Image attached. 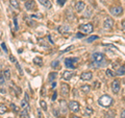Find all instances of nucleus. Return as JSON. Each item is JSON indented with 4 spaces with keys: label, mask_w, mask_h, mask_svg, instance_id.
I'll list each match as a JSON object with an SVG mask.
<instances>
[{
    "label": "nucleus",
    "mask_w": 125,
    "mask_h": 118,
    "mask_svg": "<svg viewBox=\"0 0 125 118\" xmlns=\"http://www.w3.org/2000/svg\"><path fill=\"white\" fill-rule=\"evenodd\" d=\"M80 90H81V92H83V93H89L90 91H91V86L90 85H83V86L80 87Z\"/></svg>",
    "instance_id": "nucleus-15"
},
{
    "label": "nucleus",
    "mask_w": 125,
    "mask_h": 118,
    "mask_svg": "<svg viewBox=\"0 0 125 118\" xmlns=\"http://www.w3.org/2000/svg\"><path fill=\"white\" fill-rule=\"evenodd\" d=\"M91 15H92V10L89 9L87 13L84 14V18H90V16H91Z\"/></svg>",
    "instance_id": "nucleus-30"
},
{
    "label": "nucleus",
    "mask_w": 125,
    "mask_h": 118,
    "mask_svg": "<svg viewBox=\"0 0 125 118\" xmlns=\"http://www.w3.org/2000/svg\"><path fill=\"white\" fill-rule=\"evenodd\" d=\"M73 75H74V73L72 71H69V70H66V71L62 72V78L65 81H70L73 77Z\"/></svg>",
    "instance_id": "nucleus-12"
},
{
    "label": "nucleus",
    "mask_w": 125,
    "mask_h": 118,
    "mask_svg": "<svg viewBox=\"0 0 125 118\" xmlns=\"http://www.w3.org/2000/svg\"><path fill=\"white\" fill-rule=\"evenodd\" d=\"M93 77V73L91 71H84L80 74V78L83 81H91Z\"/></svg>",
    "instance_id": "nucleus-8"
},
{
    "label": "nucleus",
    "mask_w": 125,
    "mask_h": 118,
    "mask_svg": "<svg viewBox=\"0 0 125 118\" xmlns=\"http://www.w3.org/2000/svg\"><path fill=\"white\" fill-rule=\"evenodd\" d=\"M40 106H41V108L44 110V111H47V104H46V101L45 100H40Z\"/></svg>",
    "instance_id": "nucleus-22"
},
{
    "label": "nucleus",
    "mask_w": 125,
    "mask_h": 118,
    "mask_svg": "<svg viewBox=\"0 0 125 118\" xmlns=\"http://www.w3.org/2000/svg\"><path fill=\"white\" fill-rule=\"evenodd\" d=\"M3 75H4V78L6 81H9V80H10V71L9 69H5L4 70V72H3Z\"/></svg>",
    "instance_id": "nucleus-21"
},
{
    "label": "nucleus",
    "mask_w": 125,
    "mask_h": 118,
    "mask_svg": "<svg viewBox=\"0 0 125 118\" xmlns=\"http://www.w3.org/2000/svg\"><path fill=\"white\" fill-rule=\"evenodd\" d=\"M65 2H66V0H57V3L60 4L61 6H62L65 4Z\"/></svg>",
    "instance_id": "nucleus-33"
},
{
    "label": "nucleus",
    "mask_w": 125,
    "mask_h": 118,
    "mask_svg": "<svg viewBox=\"0 0 125 118\" xmlns=\"http://www.w3.org/2000/svg\"><path fill=\"white\" fill-rule=\"evenodd\" d=\"M106 74H107L108 76H116V74H115L114 72H113L112 70H109V69H107V70H106Z\"/></svg>",
    "instance_id": "nucleus-31"
},
{
    "label": "nucleus",
    "mask_w": 125,
    "mask_h": 118,
    "mask_svg": "<svg viewBox=\"0 0 125 118\" xmlns=\"http://www.w3.org/2000/svg\"><path fill=\"white\" fill-rule=\"evenodd\" d=\"M14 23H15V29L18 30L19 29V25H18V20H17V17L14 18Z\"/></svg>",
    "instance_id": "nucleus-29"
},
{
    "label": "nucleus",
    "mask_w": 125,
    "mask_h": 118,
    "mask_svg": "<svg viewBox=\"0 0 125 118\" xmlns=\"http://www.w3.org/2000/svg\"><path fill=\"white\" fill-rule=\"evenodd\" d=\"M4 84H5V78L3 73H1L0 74V86H4Z\"/></svg>",
    "instance_id": "nucleus-24"
},
{
    "label": "nucleus",
    "mask_w": 125,
    "mask_h": 118,
    "mask_svg": "<svg viewBox=\"0 0 125 118\" xmlns=\"http://www.w3.org/2000/svg\"><path fill=\"white\" fill-rule=\"evenodd\" d=\"M56 97H57V93H56V92H54L53 96H52V100H55V99H56Z\"/></svg>",
    "instance_id": "nucleus-37"
},
{
    "label": "nucleus",
    "mask_w": 125,
    "mask_h": 118,
    "mask_svg": "<svg viewBox=\"0 0 125 118\" xmlns=\"http://www.w3.org/2000/svg\"><path fill=\"white\" fill-rule=\"evenodd\" d=\"M92 114H93V110H92L91 108H87V109H85V111H84V115L90 116V115H92Z\"/></svg>",
    "instance_id": "nucleus-26"
},
{
    "label": "nucleus",
    "mask_w": 125,
    "mask_h": 118,
    "mask_svg": "<svg viewBox=\"0 0 125 118\" xmlns=\"http://www.w3.org/2000/svg\"><path fill=\"white\" fill-rule=\"evenodd\" d=\"M113 26H114V20H113L111 17H107L103 22V28L111 30L113 28Z\"/></svg>",
    "instance_id": "nucleus-4"
},
{
    "label": "nucleus",
    "mask_w": 125,
    "mask_h": 118,
    "mask_svg": "<svg viewBox=\"0 0 125 118\" xmlns=\"http://www.w3.org/2000/svg\"><path fill=\"white\" fill-rule=\"evenodd\" d=\"M51 67H53V68H60V63H58V61H53L51 63Z\"/></svg>",
    "instance_id": "nucleus-28"
},
{
    "label": "nucleus",
    "mask_w": 125,
    "mask_h": 118,
    "mask_svg": "<svg viewBox=\"0 0 125 118\" xmlns=\"http://www.w3.org/2000/svg\"><path fill=\"white\" fill-rule=\"evenodd\" d=\"M124 100H125V96H124Z\"/></svg>",
    "instance_id": "nucleus-43"
},
{
    "label": "nucleus",
    "mask_w": 125,
    "mask_h": 118,
    "mask_svg": "<svg viewBox=\"0 0 125 118\" xmlns=\"http://www.w3.org/2000/svg\"><path fill=\"white\" fill-rule=\"evenodd\" d=\"M98 104L103 108H108L113 105V98L109 95H106V94H105V95H102V96L99 97Z\"/></svg>",
    "instance_id": "nucleus-1"
},
{
    "label": "nucleus",
    "mask_w": 125,
    "mask_h": 118,
    "mask_svg": "<svg viewBox=\"0 0 125 118\" xmlns=\"http://www.w3.org/2000/svg\"><path fill=\"white\" fill-rule=\"evenodd\" d=\"M69 92H70V88L67 84H62V87H61V93L62 96H68L69 95Z\"/></svg>",
    "instance_id": "nucleus-10"
},
{
    "label": "nucleus",
    "mask_w": 125,
    "mask_h": 118,
    "mask_svg": "<svg viewBox=\"0 0 125 118\" xmlns=\"http://www.w3.org/2000/svg\"><path fill=\"white\" fill-rule=\"evenodd\" d=\"M109 12H111V14L113 16H120L123 13V9L121 6H116V7H112Z\"/></svg>",
    "instance_id": "nucleus-7"
},
{
    "label": "nucleus",
    "mask_w": 125,
    "mask_h": 118,
    "mask_svg": "<svg viewBox=\"0 0 125 118\" xmlns=\"http://www.w3.org/2000/svg\"><path fill=\"white\" fill-rule=\"evenodd\" d=\"M56 76H57V72H51V73H49L48 80L50 82H54V80L56 78Z\"/></svg>",
    "instance_id": "nucleus-20"
},
{
    "label": "nucleus",
    "mask_w": 125,
    "mask_h": 118,
    "mask_svg": "<svg viewBox=\"0 0 125 118\" xmlns=\"http://www.w3.org/2000/svg\"><path fill=\"white\" fill-rule=\"evenodd\" d=\"M79 30L84 34H91V33H93L94 27L91 23H85V24H81L79 26Z\"/></svg>",
    "instance_id": "nucleus-2"
},
{
    "label": "nucleus",
    "mask_w": 125,
    "mask_h": 118,
    "mask_svg": "<svg viewBox=\"0 0 125 118\" xmlns=\"http://www.w3.org/2000/svg\"><path fill=\"white\" fill-rule=\"evenodd\" d=\"M69 109L71 110V112L73 113H77V112H79V104L77 103L76 100H72V101H70L69 103Z\"/></svg>",
    "instance_id": "nucleus-5"
},
{
    "label": "nucleus",
    "mask_w": 125,
    "mask_h": 118,
    "mask_svg": "<svg viewBox=\"0 0 125 118\" xmlns=\"http://www.w3.org/2000/svg\"><path fill=\"white\" fill-rule=\"evenodd\" d=\"M10 108L13 109V111H14L15 113H19V112H20V108L17 107V106H16L15 104H11V105H10Z\"/></svg>",
    "instance_id": "nucleus-23"
},
{
    "label": "nucleus",
    "mask_w": 125,
    "mask_h": 118,
    "mask_svg": "<svg viewBox=\"0 0 125 118\" xmlns=\"http://www.w3.org/2000/svg\"><path fill=\"white\" fill-rule=\"evenodd\" d=\"M51 87H52V88H55V87H56V83H55V82H52Z\"/></svg>",
    "instance_id": "nucleus-41"
},
{
    "label": "nucleus",
    "mask_w": 125,
    "mask_h": 118,
    "mask_svg": "<svg viewBox=\"0 0 125 118\" xmlns=\"http://www.w3.org/2000/svg\"><path fill=\"white\" fill-rule=\"evenodd\" d=\"M85 9V3L83 1H78L76 3V5H75V10L77 13H81L83 10Z\"/></svg>",
    "instance_id": "nucleus-11"
},
{
    "label": "nucleus",
    "mask_w": 125,
    "mask_h": 118,
    "mask_svg": "<svg viewBox=\"0 0 125 118\" xmlns=\"http://www.w3.org/2000/svg\"><path fill=\"white\" fill-rule=\"evenodd\" d=\"M76 37H77V38H83V34H79V33H78V34L76 35Z\"/></svg>",
    "instance_id": "nucleus-40"
},
{
    "label": "nucleus",
    "mask_w": 125,
    "mask_h": 118,
    "mask_svg": "<svg viewBox=\"0 0 125 118\" xmlns=\"http://www.w3.org/2000/svg\"><path fill=\"white\" fill-rule=\"evenodd\" d=\"M39 2H40L43 6H45L46 9H51V6H52L51 2H50L49 0H39Z\"/></svg>",
    "instance_id": "nucleus-14"
},
{
    "label": "nucleus",
    "mask_w": 125,
    "mask_h": 118,
    "mask_svg": "<svg viewBox=\"0 0 125 118\" xmlns=\"http://www.w3.org/2000/svg\"><path fill=\"white\" fill-rule=\"evenodd\" d=\"M7 111H9V109H7L6 106H4L3 104H0V115H3V114H5Z\"/></svg>",
    "instance_id": "nucleus-17"
},
{
    "label": "nucleus",
    "mask_w": 125,
    "mask_h": 118,
    "mask_svg": "<svg viewBox=\"0 0 125 118\" xmlns=\"http://www.w3.org/2000/svg\"><path fill=\"white\" fill-rule=\"evenodd\" d=\"M113 66H114L113 68H115V69H118L119 67H120V66H118V64H117V63H114V64H113Z\"/></svg>",
    "instance_id": "nucleus-38"
},
{
    "label": "nucleus",
    "mask_w": 125,
    "mask_h": 118,
    "mask_svg": "<svg viewBox=\"0 0 125 118\" xmlns=\"http://www.w3.org/2000/svg\"><path fill=\"white\" fill-rule=\"evenodd\" d=\"M72 118H80V117H79V116H76V115H74Z\"/></svg>",
    "instance_id": "nucleus-42"
},
{
    "label": "nucleus",
    "mask_w": 125,
    "mask_h": 118,
    "mask_svg": "<svg viewBox=\"0 0 125 118\" xmlns=\"http://www.w3.org/2000/svg\"><path fill=\"white\" fill-rule=\"evenodd\" d=\"M97 39H98V37H97V36H92V37H90V38L87 39V42H88V43H92L93 41L97 40Z\"/></svg>",
    "instance_id": "nucleus-27"
},
{
    "label": "nucleus",
    "mask_w": 125,
    "mask_h": 118,
    "mask_svg": "<svg viewBox=\"0 0 125 118\" xmlns=\"http://www.w3.org/2000/svg\"><path fill=\"white\" fill-rule=\"evenodd\" d=\"M58 31L60 34H67L70 31V26L69 25H61L58 26Z\"/></svg>",
    "instance_id": "nucleus-13"
},
{
    "label": "nucleus",
    "mask_w": 125,
    "mask_h": 118,
    "mask_svg": "<svg viewBox=\"0 0 125 118\" xmlns=\"http://www.w3.org/2000/svg\"><path fill=\"white\" fill-rule=\"evenodd\" d=\"M78 62V59L76 58H69V59H66V61H65V65L66 67H68V68H71V69H75L76 68V66L75 64Z\"/></svg>",
    "instance_id": "nucleus-3"
},
{
    "label": "nucleus",
    "mask_w": 125,
    "mask_h": 118,
    "mask_svg": "<svg viewBox=\"0 0 125 118\" xmlns=\"http://www.w3.org/2000/svg\"><path fill=\"white\" fill-rule=\"evenodd\" d=\"M121 118H125V109L121 111Z\"/></svg>",
    "instance_id": "nucleus-35"
},
{
    "label": "nucleus",
    "mask_w": 125,
    "mask_h": 118,
    "mask_svg": "<svg viewBox=\"0 0 125 118\" xmlns=\"http://www.w3.org/2000/svg\"><path fill=\"white\" fill-rule=\"evenodd\" d=\"M120 88H121V86H120V81L119 80H115L114 82L112 83V90H113V92H114L115 94L119 93Z\"/></svg>",
    "instance_id": "nucleus-6"
},
{
    "label": "nucleus",
    "mask_w": 125,
    "mask_h": 118,
    "mask_svg": "<svg viewBox=\"0 0 125 118\" xmlns=\"http://www.w3.org/2000/svg\"><path fill=\"white\" fill-rule=\"evenodd\" d=\"M1 47H2L3 49H4V52H7V51H9V50H7V47H6V45L4 44V43H2V44H1Z\"/></svg>",
    "instance_id": "nucleus-34"
},
{
    "label": "nucleus",
    "mask_w": 125,
    "mask_h": 118,
    "mask_svg": "<svg viewBox=\"0 0 125 118\" xmlns=\"http://www.w3.org/2000/svg\"><path fill=\"white\" fill-rule=\"evenodd\" d=\"M33 63L36 65H38V66H42L43 65V60H42V58L41 57H36L33 59Z\"/></svg>",
    "instance_id": "nucleus-18"
},
{
    "label": "nucleus",
    "mask_w": 125,
    "mask_h": 118,
    "mask_svg": "<svg viewBox=\"0 0 125 118\" xmlns=\"http://www.w3.org/2000/svg\"><path fill=\"white\" fill-rule=\"evenodd\" d=\"M0 51H1V50H0Z\"/></svg>",
    "instance_id": "nucleus-45"
},
{
    "label": "nucleus",
    "mask_w": 125,
    "mask_h": 118,
    "mask_svg": "<svg viewBox=\"0 0 125 118\" xmlns=\"http://www.w3.org/2000/svg\"><path fill=\"white\" fill-rule=\"evenodd\" d=\"M124 74H125V67L120 66L116 71V75H124Z\"/></svg>",
    "instance_id": "nucleus-16"
},
{
    "label": "nucleus",
    "mask_w": 125,
    "mask_h": 118,
    "mask_svg": "<svg viewBox=\"0 0 125 118\" xmlns=\"http://www.w3.org/2000/svg\"><path fill=\"white\" fill-rule=\"evenodd\" d=\"M115 115H116V113H115V111H109V112H107L106 113V116H107V118H114L115 117Z\"/></svg>",
    "instance_id": "nucleus-25"
},
{
    "label": "nucleus",
    "mask_w": 125,
    "mask_h": 118,
    "mask_svg": "<svg viewBox=\"0 0 125 118\" xmlns=\"http://www.w3.org/2000/svg\"><path fill=\"white\" fill-rule=\"evenodd\" d=\"M22 1H24V0H22Z\"/></svg>",
    "instance_id": "nucleus-44"
},
{
    "label": "nucleus",
    "mask_w": 125,
    "mask_h": 118,
    "mask_svg": "<svg viewBox=\"0 0 125 118\" xmlns=\"http://www.w3.org/2000/svg\"><path fill=\"white\" fill-rule=\"evenodd\" d=\"M121 25H122V29L124 30V33H125V20L122 21V23H121Z\"/></svg>",
    "instance_id": "nucleus-36"
},
{
    "label": "nucleus",
    "mask_w": 125,
    "mask_h": 118,
    "mask_svg": "<svg viewBox=\"0 0 125 118\" xmlns=\"http://www.w3.org/2000/svg\"><path fill=\"white\" fill-rule=\"evenodd\" d=\"M10 5L13 6V9H19V2H18V0H10Z\"/></svg>",
    "instance_id": "nucleus-19"
},
{
    "label": "nucleus",
    "mask_w": 125,
    "mask_h": 118,
    "mask_svg": "<svg viewBox=\"0 0 125 118\" xmlns=\"http://www.w3.org/2000/svg\"><path fill=\"white\" fill-rule=\"evenodd\" d=\"M10 62H13L14 64H16V63H17V61H16V58H15L14 56H10Z\"/></svg>",
    "instance_id": "nucleus-32"
},
{
    "label": "nucleus",
    "mask_w": 125,
    "mask_h": 118,
    "mask_svg": "<svg viewBox=\"0 0 125 118\" xmlns=\"http://www.w3.org/2000/svg\"><path fill=\"white\" fill-rule=\"evenodd\" d=\"M25 9L27 11H33L36 9V2L33 0H27L25 2Z\"/></svg>",
    "instance_id": "nucleus-9"
},
{
    "label": "nucleus",
    "mask_w": 125,
    "mask_h": 118,
    "mask_svg": "<svg viewBox=\"0 0 125 118\" xmlns=\"http://www.w3.org/2000/svg\"><path fill=\"white\" fill-rule=\"evenodd\" d=\"M25 100L29 103V98H28V94H27V93H25Z\"/></svg>",
    "instance_id": "nucleus-39"
}]
</instances>
